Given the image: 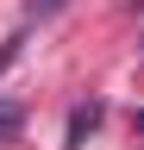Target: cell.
Here are the masks:
<instances>
[{
	"mask_svg": "<svg viewBox=\"0 0 144 150\" xmlns=\"http://www.w3.org/2000/svg\"><path fill=\"white\" fill-rule=\"evenodd\" d=\"M94 131H100V100H82L75 112H69V131H63V144H69V150H82L88 138H94Z\"/></svg>",
	"mask_w": 144,
	"mask_h": 150,
	"instance_id": "6da1fadb",
	"label": "cell"
},
{
	"mask_svg": "<svg viewBox=\"0 0 144 150\" xmlns=\"http://www.w3.org/2000/svg\"><path fill=\"white\" fill-rule=\"evenodd\" d=\"M69 0H25V25H44V19H57Z\"/></svg>",
	"mask_w": 144,
	"mask_h": 150,
	"instance_id": "7a4b0ae2",
	"label": "cell"
},
{
	"mask_svg": "<svg viewBox=\"0 0 144 150\" xmlns=\"http://www.w3.org/2000/svg\"><path fill=\"white\" fill-rule=\"evenodd\" d=\"M19 125H25V112L13 106V100H0V144H6V138H19Z\"/></svg>",
	"mask_w": 144,
	"mask_h": 150,
	"instance_id": "3957f363",
	"label": "cell"
},
{
	"mask_svg": "<svg viewBox=\"0 0 144 150\" xmlns=\"http://www.w3.org/2000/svg\"><path fill=\"white\" fill-rule=\"evenodd\" d=\"M132 6H138V13H144V0H132Z\"/></svg>",
	"mask_w": 144,
	"mask_h": 150,
	"instance_id": "277c9868",
	"label": "cell"
},
{
	"mask_svg": "<svg viewBox=\"0 0 144 150\" xmlns=\"http://www.w3.org/2000/svg\"><path fill=\"white\" fill-rule=\"evenodd\" d=\"M138 131H144V112H138Z\"/></svg>",
	"mask_w": 144,
	"mask_h": 150,
	"instance_id": "5b68a950",
	"label": "cell"
}]
</instances>
